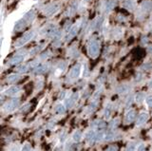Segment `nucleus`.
Segmentation results:
<instances>
[{
	"label": "nucleus",
	"mask_w": 152,
	"mask_h": 151,
	"mask_svg": "<svg viewBox=\"0 0 152 151\" xmlns=\"http://www.w3.org/2000/svg\"><path fill=\"white\" fill-rule=\"evenodd\" d=\"M33 34H34L33 31H28L27 33H25L24 35H23L17 42L15 43V47H16V48H19V47H22V46H24L25 44H27V43L33 37Z\"/></svg>",
	"instance_id": "obj_1"
},
{
	"label": "nucleus",
	"mask_w": 152,
	"mask_h": 151,
	"mask_svg": "<svg viewBox=\"0 0 152 151\" xmlns=\"http://www.w3.org/2000/svg\"><path fill=\"white\" fill-rule=\"evenodd\" d=\"M19 106V99L18 98H13L11 101H9L8 103L5 105L4 108L5 110L8 112H12L13 110H15V108H17Z\"/></svg>",
	"instance_id": "obj_2"
},
{
	"label": "nucleus",
	"mask_w": 152,
	"mask_h": 151,
	"mask_svg": "<svg viewBox=\"0 0 152 151\" xmlns=\"http://www.w3.org/2000/svg\"><path fill=\"white\" fill-rule=\"evenodd\" d=\"M88 53L91 57H96L99 54V44L97 42H92L88 47Z\"/></svg>",
	"instance_id": "obj_3"
},
{
	"label": "nucleus",
	"mask_w": 152,
	"mask_h": 151,
	"mask_svg": "<svg viewBox=\"0 0 152 151\" xmlns=\"http://www.w3.org/2000/svg\"><path fill=\"white\" fill-rule=\"evenodd\" d=\"M24 58H25V53H22V52L16 53V54L11 59L10 64H11V65H17V64H20L22 61L24 60Z\"/></svg>",
	"instance_id": "obj_4"
},
{
	"label": "nucleus",
	"mask_w": 152,
	"mask_h": 151,
	"mask_svg": "<svg viewBox=\"0 0 152 151\" xmlns=\"http://www.w3.org/2000/svg\"><path fill=\"white\" fill-rule=\"evenodd\" d=\"M80 73H81V66H80V65H76V66H73L72 69H71V70H70V77L72 79H75L80 75Z\"/></svg>",
	"instance_id": "obj_5"
},
{
	"label": "nucleus",
	"mask_w": 152,
	"mask_h": 151,
	"mask_svg": "<svg viewBox=\"0 0 152 151\" xmlns=\"http://www.w3.org/2000/svg\"><path fill=\"white\" fill-rule=\"evenodd\" d=\"M20 91V88L17 87V86H12L11 88H9L5 91V94L8 95V96H14L15 94H17Z\"/></svg>",
	"instance_id": "obj_6"
},
{
	"label": "nucleus",
	"mask_w": 152,
	"mask_h": 151,
	"mask_svg": "<svg viewBox=\"0 0 152 151\" xmlns=\"http://www.w3.org/2000/svg\"><path fill=\"white\" fill-rule=\"evenodd\" d=\"M28 22L25 20L24 18L20 19V20H18V21L15 23L14 25V30H16V31H18V30H23L26 26H27Z\"/></svg>",
	"instance_id": "obj_7"
},
{
	"label": "nucleus",
	"mask_w": 152,
	"mask_h": 151,
	"mask_svg": "<svg viewBox=\"0 0 152 151\" xmlns=\"http://www.w3.org/2000/svg\"><path fill=\"white\" fill-rule=\"evenodd\" d=\"M78 96H79L78 93H74L72 96H70V99L66 101V105H67V107H71V106L74 105V103H75L76 101H77V99H78Z\"/></svg>",
	"instance_id": "obj_8"
},
{
	"label": "nucleus",
	"mask_w": 152,
	"mask_h": 151,
	"mask_svg": "<svg viewBox=\"0 0 152 151\" xmlns=\"http://www.w3.org/2000/svg\"><path fill=\"white\" fill-rule=\"evenodd\" d=\"M34 18H35V12H34L33 11H30V12H28L24 16V19L28 22V23L32 22Z\"/></svg>",
	"instance_id": "obj_9"
},
{
	"label": "nucleus",
	"mask_w": 152,
	"mask_h": 151,
	"mask_svg": "<svg viewBox=\"0 0 152 151\" xmlns=\"http://www.w3.org/2000/svg\"><path fill=\"white\" fill-rule=\"evenodd\" d=\"M19 80H20V75L15 74V73L11 74V75H9L7 77V82H8V83H16V82L19 81Z\"/></svg>",
	"instance_id": "obj_10"
},
{
	"label": "nucleus",
	"mask_w": 152,
	"mask_h": 151,
	"mask_svg": "<svg viewBox=\"0 0 152 151\" xmlns=\"http://www.w3.org/2000/svg\"><path fill=\"white\" fill-rule=\"evenodd\" d=\"M47 70V66L46 65H37L34 69V73L35 74H41L44 73Z\"/></svg>",
	"instance_id": "obj_11"
},
{
	"label": "nucleus",
	"mask_w": 152,
	"mask_h": 151,
	"mask_svg": "<svg viewBox=\"0 0 152 151\" xmlns=\"http://www.w3.org/2000/svg\"><path fill=\"white\" fill-rule=\"evenodd\" d=\"M86 137H87V140H88V142H90L96 141V133H95L93 130H90V131H88V132L87 133Z\"/></svg>",
	"instance_id": "obj_12"
},
{
	"label": "nucleus",
	"mask_w": 152,
	"mask_h": 151,
	"mask_svg": "<svg viewBox=\"0 0 152 151\" xmlns=\"http://www.w3.org/2000/svg\"><path fill=\"white\" fill-rule=\"evenodd\" d=\"M148 118V116H147V113H141L139 115V118H138V121H137V124H143V123H146V120Z\"/></svg>",
	"instance_id": "obj_13"
},
{
	"label": "nucleus",
	"mask_w": 152,
	"mask_h": 151,
	"mask_svg": "<svg viewBox=\"0 0 152 151\" xmlns=\"http://www.w3.org/2000/svg\"><path fill=\"white\" fill-rule=\"evenodd\" d=\"M58 9H59L58 5H52V6L48 7V8L46 9L45 13L46 14H52V13H54Z\"/></svg>",
	"instance_id": "obj_14"
},
{
	"label": "nucleus",
	"mask_w": 152,
	"mask_h": 151,
	"mask_svg": "<svg viewBox=\"0 0 152 151\" xmlns=\"http://www.w3.org/2000/svg\"><path fill=\"white\" fill-rule=\"evenodd\" d=\"M136 117V112L134 110H129V111L126 113V116H125V120L126 122H132Z\"/></svg>",
	"instance_id": "obj_15"
},
{
	"label": "nucleus",
	"mask_w": 152,
	"mask_h": 151,
	"mask_svg": "<svg viewBox=\"0 0 152 151\" xmlns=\"http://www.w3.org/2000/svg\"><path fill=\"white\" fill-rule=\"evenodd\" d=\"M76 33H77V27H76V26H74V27H72V28H71V29H70V32H69V34H67V40L71 39L72 37L75 36V35H76Z\"/></svg>",
	"instance_id": "obj_16"
},
{
	"label": "nucleus",
	"mask_w": 152,
	"mask_h": 151,
	"mask_svg": "<svg viewBox=\"0 0 152 151\" xmlns=\"http://www.w3.org/2000/svg\"><path fill=\"white\" fill-rule=\"evenodd\" d=\"M55 111H56V113H58V114H63V113H65V111H66V107H65L63 105H57L56 106V107H55Z\"/></svg>",
	"instance_id": "obj_17"
},
{
	"label": "nucleus",
	"mask_w": 152,
	"mask_h": 151,
	"mask_svg": "<svg viewBox=\"0 0 152 151\" xmlns=\"http://www.w3.org/2000/svg\"><path fill=\"white\" fill-rule=\"evenodd\" d=\"M29 70V66L28 65H22V66H19L17 68V71L19 73H26Z\"/></svg>",
	"instance_id": "obj_18"
},
{
	"label": "nucleus",
	"mask_w": 152,
	"mask_h": 151,
	"mask_svg": "<svg viewBox=\"0 0 152 151\" xmlns=\"http://www.w3.org/2000/svg\"><path fill=\"white\" fill-rule=\"evenodd\" d=\"M81 136H82V134L80 131H76L74 134H73V140L75 141V142H79L80 140H81Z\"/></svg>",
	"instance_id": "obj_19"
},
{
	"label": "nucleus",
	"mask_w": 152,
	"mask_h": 151,
	"mask_svg": "<svg viewBox=\"0 0 152 151\" xmlns=\"http://www.w3.org/2000/svg\"><path fill=\"white\" fill-rule=\"evenodd\" d=\"M145 99V96H143V93H139L137 94L136 96V101L138 102V103H141L143 100Z\"/></svg>",
	"instance_id": "obj_20"
},
{
	"label": "nucleus",
	"mask_w": 152,
	"mask_h": 151,
	"mask_svg": "<svg viewBox=\"0 0 152 151\" xmlns=\"http://www.w3.org/2000/svg\"><path fill=\"white\" fill-rule=\"evenodd\" d=\"M146 104H147V106H152V95L146 97Z\"/></svg>",
	"instance_id": "obj_21"
},
{
	"label": "nucleus",
	"mask_w": 152,
	"mask_h": 151,
	"mask_svg": "<svg viewBox=\"0 0 152 151\" xmlns=\"http://www.w3.org/2000/svg\"><path fill=\"white\" fill-rule=\"evenodd\" d=\"M105 137H106V138H105V140H106V141H107V140H111L113 138V133L112 132L107 133V134H106V135H105Z\"/></svg>",
	"instance_id": "obj_22"
},
{
	"label": "nucleus",
	"mask_w": 152,
	"mask_h": 151,
	"mask_svg": "<svg viewBox=\"0 0 152 151\" xmlns=\"http://www.w3.org/2000/svg\"><path fill=\"white\" fill-rule=\"evenodd\" d=\"M31 150V148H30V145H25L24 146H23V148H22L21 151H30Z\"/></svg>",
	"instance_id": "obj_23"
},
{
	"label": "nucleus",
	"mask_w": 152,
	"mask_h": 151,
	"mask_svg": "<svg viewBox=\"0 0 152 151\" xmlns=\"http://www.w3.org/2000/svg\"><path fill=\"white\" fill-rule=\"evenodd\" d=\"M113 4H114V1H113V0H110L109 2H108V3H107V10L112 9V8H113V6H114V5H113Z\"/></svg>",
	"instance_id": "obj_24"
},
{
	"label": "nucleus",
	"mask_w": 152,
	"mask_h": 151,
	"mask_svg": "<svg viewBox=\"0 0 152 151\" xmlns=\"http://www.w3.org/2000/svg\"><path fill=\"white\" fill-rule=\"evenodd\" d=\"M138 151H146V146L145 145H141L138 148Z\"/></svg>",
	"instance_id": "obj_25"
},
{
	"label": "nucleus",
	"mask_w": 152,
	"mask_h": 151,
	"mask_svg": "<svg viewBox=\"0 0 152 151\" xmlns=\"http://www.w3.org/2000/svg\"><path fill=\"white\" fill-rule=\"evenodd\" d=\"M128 151H135V145H131L128 146Z\"/></svg>",
	"instance_id": "obj_26"
},
{
	"label": "nucleus",
	"mask_w": 152,
	"mask_h": 151,
	"mask_svg": "<svg viewBox=\"0 0 152 151\" xmlns=\"http://www.w3.org/2000/svg\"><path fill=\"white\" fill-rule=\"evenodd\" d=\"M106 151H117V148L115 146H110V147H108L106 149Z\"/></svg>",
	"instance_id": "obj_27"
},
{
	"label": "nucleus",
	"mask_w": 152,
	"mask_h": 151,
	"mask_svg": "<svg viewBox=\"0 0 152 151\" xmlns=\"http://www.w3.org/2000/svg\"><path fill=\"white\" fill-rule=\"evenodd\" d=\"M29 107H30V105H26V106H24V107H22L21 108V111H25V110H27Z\"/></svg>",
	"instance_id": "obj_28"
},
{
	"label": "nucleus",
	"mask_w": 152,
	"mask_h": 151,
	"mask_svg": "<svg viewBox=\"0 0 152 151\" xmlns=\"http://www.w3.org/2000/svg\"><path fill=\"white\" fill-rule=\"evenodd\" d=\"M10 151H17V148L15 147V146H13V147H12L10 149Z\"/></svg>",
	"instance_id": "obj_29"
},
{
	"label": "nucleus",
	"mask_w": 152,
	"mask_h": 151,
	"mask_svg": "<svg viewBox=\"0 0 152 151\" xmlns=\"http://www.w3.org/2000/svg\"><path fill=\"white\" fill-rule=\"evenodd\" d=\"M149 86H150V87H151V88H152V80H151V81H150V83H149Z\"/></svg>",
	"instance_id": "obj_30"
}]
</instances>
